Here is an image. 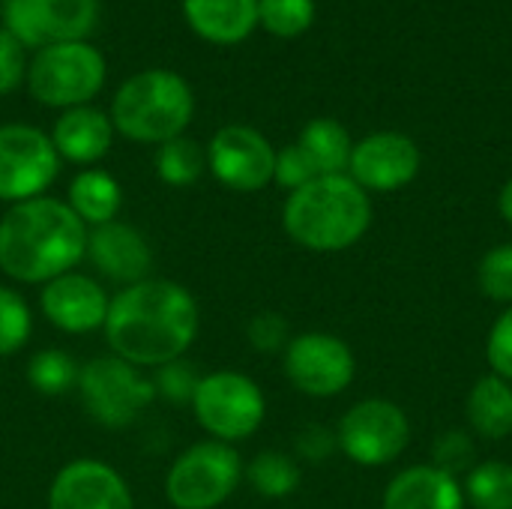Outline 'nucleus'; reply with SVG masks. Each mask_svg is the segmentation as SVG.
Returning a JSON list of instances; mask_svg holds the SVG:
<instances>
[{"mask_svg": "<svg viewBox=\"0 0 512 509\" xmlns=\"http://www.w3.org/2000/svg\"><path fill=\"white\" fill-rule=\"evenodd\" d=\"M105 339L114 357L132 366H165L186 354L198 333L195 297L168 279L126 285L105 315Z\"/></svg>", "mask_w": 512, "mask_h": 509, "instance_id": "obj_1", "label": "nucleus"}, {"mask_svg": "<svg viewBox=\"0 0 512 509\" xmlns=\"http://www.w3.org/2000/svg\"><path fill=\"white\" fill-rule=\"evenodd\" d=\"M87 255V225L66 201L30 198L0 219V270L27 285H45Z\"/></svg>", "mask_w": 512, "mask_h": 509, "instance_id": "obj_2", "label": "nucleus"}, {"mask_svg": "<svg viewBox=\"0 0 512 509\" xmlns=\"http://www.w3.org/2000/svg\"><path fill=\"white\" fill-rule=\"evenodd\" d=\"M282 225L303 249L342 252L369 231L372 204L366 189L348 174H327L291 192L282 210Z\"/></svg>", "mask_w": 512, "mask_h": 509, "instance_id": "obj_3", "label": "nucleus"}, {"mask_svg": "<svg viewBox=\"0 0 512 509\" xmlns=\"http://www.w3.org/2000/svg\"><path fill=\"white\" fill-rule=\"evenodd\" d=\"M195 114L192 87L168 69H147L120 84L111 102V123L120 135L141 144L180 138Z\"/></svg>", "mask_w": 512, "mask_h": 509, "instance_id": "obj_4", "label": "nucleus"}, {"mask_svg": "<svg viewBox=\"0 0 512 509\" xmlns=\"http://www.w3.org/2000/svg\"><path fill=\"white\" fill-rule=\"evenodd\" d=\"M105 84V57L87 42H54L39 48L27 66L33 99L51 108L87 105Z\"/></svg>", "mask_w": 512, "mask_h": 509, "instance_id": "obj_5", "label": "nucleus"}, {"mask_svg": "<svg viewBox=\"0 0 512 509\" xmlns=\"http://www.w3.org/2000/svg\"><path fill=\"white\" fill-rule=\"evenodd\" d=\"M240 477L243 465L237 450L222 441H204L174 459L165 477V495L174 509H216L234 495Z\"/></svg>", "mask_w": 512, "mask_h": 509, "instance_id": "obj_6", "label": "nucleus"}, {"mask_svg": "<svg viewBox=\"0 0 512 509\" xmlns=\"http://www.w3.org/2000/svg\"><path fill=\"white\" fill-rule=\"evenodd\" d=\"M75 387L81 393L84 411L108 429L135 423L144 414V408H150V402L156 399L153 381H147L138 372V366L120 357L90 360L84 369H78Z\"/></svg>", "mask_w": 512, "mask_h": 509, "instance_id": "obj_7", "label": "nucleus"}, {"mask_svg": "<svg viewBox=\"0 0 512 509\" xmlns=\"http://www.w3.org/2000/svg\"><path fill=\"white\" fill-rule=\"evenodd\" d=\"M192 411L198 423L213 435V441L234 444L258 432L267 405L252 378L240 372H216L198 381Z\"/></svg>", "mask_w": 512, "mask_h": 509, "instance_id": "obj_8", "label": "nucleus"}, {"mask_svg": "<svg viewBox=\"0 0 512 509\" xmlns=\"http://www.w3.org/2000/svg\"><path fill=\"white\" fill-rule=\"evenodd\" d=\"M60 156L51 138L24 123L0 126V201L39 198L57 177Z\"/></svg>", "mask_w": 512, "mask_h": 509, "instance_id": "obj_9", "label": "nucleus"}, {"mask_svg": "<svg viewBox=\"0 0 512 509\" xmlns=\"http://www.w3.org/2000/svg\"><path fill=\"white\" fill-rule=\"evenodd\" d=\"M336 441L351 462L381 468L408 447L411 423L399 405L387 399H366L342 417Z\"/></svg>", "mask_w": 512, "mask_h": 509, "instance_id": "obj_10", "label": "nucleus"}, {"mask_svg": "<svg viewBox=\"0 0 512 509\" xmlns=\"http://www.w3.org/2000/svg\"><path fill=\"white\" fill-rule=\"evenodd\" d=\"M3 27L24 48L81 42L99 15L96 0H0Z\"/></svg>", "mask_w": 512, "mask_h": 509, "instance_id": "obj_11", "label": "nucleus"}, {"mask_svg": "<svg viewBox=\"0 0 512 509\" xmlns=\"http://www.w3.org/2000/svg\"><path fill=\"white\" fill-rule=\"evenodd\" d=\"M354 366L351 348L330 333H303L285 348L288 381L315 399L339 396L354 381Z\"/></svg>", "mask_w": 512, "mask_h": 509, "instance_id": "obj_12", "label": "nucleus"}, {"mask_svg": "<svg viewBox=\"0 0 512 509\" xmlns=\"http://www.w3.org/2000/svg\"><path fill=\"white\" fill-rule=\"evenodd\" d=\"M207 165L222 186L234 192H258L273 180L276 150L258 129L234 123L213 135Z\"/></svg>", "mask_w": 512, "mask_h": 509, "instance_id": "obj_13", "label": "nucleus"}, {"mask_svg": "<svg viewBox=\"0 0 512 509\" xmlns=\"http://www.w3.org/2000/svg\"><path fill=\"white\" fill-rule=\"evenodd\" d=\"M351 180L363 189L393 192L408 186L420 171V147L402 132H375L354 144Z\"/></svg>", "mask_w": 512, "mask_h": 509, "instance_id": "obj_14", "label": "nucleus"}, {"mask_svg": "<svg viewBox=\"0 0 512 509\" xmlns=\"http://www.w3.org/2000/svg\"><path fill=\"white\" fill-rule=\"evenodd\" d=\"M126 480L105 462L75 459L51 483L48 509H132Z\"/></svg>", "mask_w": 512, "mask_h": 509, "instance_id": "obj_15", "label": "nucleus"}, {"mask_svg": "<svg viewBox=\"0 0 512 509\" xmlns=\"http://www.w3.org/2000/svg\"><path fill=\"white\" fill-rule=\"evenodd\" d=\"M108 297L102 285L81 273H63L51 282H45L39 294L42 315L66 330V333H90L105 324L108 315Z\"/></svg>", "mask_w": 512, "mask_h": 509, "instance_id": "obj_16", "label": "nucleus"}, {"mask_svg": "<svg viewBox=\"0 0 512 509\" xmlns=\"http://www.w3.org/2000/svg\"><path fill=\"white\" fill-rule=\"evenodd\" d=\"M87 258L102 276L120 285L144 282L153 264V252L141 231L126 222H105L87 231Z\"/></svg>", "mask_w": 512, "mask_h": 509, "instance_id": "obj_17", "label": "nucleus"}, {"mask_svg": "<svg viewBox=\"0 0 512 509\" xmlns=\"http://www.w3.org/2000/svg\"><path fill=\"white\" fill-rule=\"evenodd\" d=\"M111 141H114L111 117L90 105L63 111L51 132V144H54L57 156L78 162V165H90V162L102 159L111 150Z\"/></svg>", "mask_w": 512, "mask_h": 509, "instance_id": "obj_18", "label": "nucleus"}, {"mask_svg": "<svg viewBox=\"0 0 512 509\" xmlns=\"http://www.w3.org/2000/svg\"><path fill=\"white\" fill-rule=\"evenodd\" d=\"M384 509H465V492L444 468H408L384 492Z\"/></svg>", "mask_w": 512, "mask_h": 509, "instance_id": "obj_19", "label": "nucleus"}, {"mask_svg": "<svg viewBox=\"0 0 512 509\" xmlns=\"http://www.w3.org/2000/svg\"><path fill=\"white\" fill-rule=\"evenodd\" d=\"M183 15L201 39L237 45L258 24V0H183Z\"/></svg>", "mask_w": 512, "mask_h": 509, "instance_id": "obj_20", "label": "nucleus"}, {"mask_svg": "<svg viewBox=\"0 0 512 509\" xmlns=\"http://www.w3.org/2000/svg\"><path fill=\"white\" fill-rule=\"evenodd\" d=\"M75 216L84 225H105L114 222L120 204H123V192L120 183L108 174V171H81L72 183H69V201H66Z\"/></svg>", "mask_w": 512, "mask_h": 509, "instance_id": "obj_21", "label": "nucleus"}, {"mask_svg": "<svg viewBox=\"0 0 512 509\" xmlns=\"http://www.w3.org/2000/svg\"><path fill=\"white\" fill-rule=\"evenodd\" d=\"M471 426L492 441L512 435V387L498 375H486L474 384L468 396Z\"/></svg>", "mask_w": 512, "mask_h": 509, "instance_id": "obj_22", "label": "nucleus"}, {"mask_svg": "<svg viewBox=\"0 0 512 509\" xmlns=\"http://www.w3.org/2000/svg\"><path fill=\"white\" fill-rule=\"evenodd\" d=\"M306 156L312 159L318 177H327V174H342L348 165H351V153H354V144H351V135L348 129L339 123V120H330V117H318L312 123H306V129L300 132V141H297Z\"/></svg>", "mask_w": 512, "mask_h": 509, "instance_id": "obj_23", "label": "nucleus"}, {"mask_svg": "<svg viewBox=\"0 0 512 509\" xmlns=\"http://www.w3.org/2000/svg\"><path fill=\"white\" fill-rule=\"evenodd\" d=\"M204 165H207V153L192 138L180 135V138H171V141L159 144L156 174L168 186H189V183H195L204 174Z\"/></svg>", "mask_w": 512, "mask_h": 509, "instance_id": "obj_24", "label": "nucleus"}, {"mask_svg": "<svg viewBox=\"0 0 512 509\" xmlns=\"http://www.w3.org/2000/svg\"><path fill=\"white\" fill-rule=\"evenodd\" d=\"M27 381L42 396H63L78 384V366L66 351L48 348V351H39L30 357Z\"/></svg>", "mask_w": 512, "mask_h": 509, "instance_id": "obj_25", "label": "nucleus"}, {"mask_svg": "<svg viewBox=\"0 0 512 509\" xmlns=\"http://www.w3.org/2000/svg\"><path fill=\"white\" fill-rule=\"evenodd\" d=\"M252 489L264 498H285L300 486V468L285 453H261L246 471Z\"/></svg>", "mask_w": 512, "mask_h": 509, "instance_id": "obj_26", "label": "nucleus"}, {"mask_svg": "<svg viewBox=\"0 0 512 509\" xmlns=\"http://www.w3.org/2000/svg\"><path fill=\"white\" fill-rule=\"evenodd\" d=\"M468 501L474 509H512V465H477L468 474Z\"/></svg>", "mask_w": 512, "mask_h": 509, "instance_id": "obj_27", "label": "nucleus"}, {"mask_svg": "<svg viewBox=\"0 0 512 509\" xmlns=\"http://www.w3.org/2000/svg\"><path fill=\"white\" fill-rule=\"evenodd\" d=\"M315 21V0H258V24L273 36L294 39Z\"/></svg>", "mask_w": 512, "mask_h": 509, "instance_id": "obj_28", "label": "nucleus"}, {"mask_svg": "<svg viewBox=\"0 0 512 509\" xmlns=\"http://www.w3.org/2000/svg\"><path fill=\"white\" fill-rule=\"evenodd\" d=\"M30 327L33 318L24 297L0 285V357H9L24 348V342L30 339Z\"/></svg>", "mask_w": 512, "mask_h": 509, "instance_id": "obj_29", "label": "nucleus"}, {"mask_svg": "<svg viewBox=\"0 0 512 509\" xmlns=\"http://www.w3.org/2000/svg\"><path fill=\"white\" fill-rule=\"evenodd\" d=\"M480 288L486 297L512 303V243L498 246L480 261Z\"/></svg>", "mask_w": 512, "mask_h": 509, "instance_id": "obj_30", "label": "nucleus"}, {"mask_svg": "<svg viewBox=\"0 0 512 509\" xmlns=\"http://www.w3.org/2000/svg\"><path fill=\"white\" fill-rule=\"evenodd\" d=\"M198 381H201L198 372L180 357V360H174V363L159 366L156 381H153V390H156V396H165V399H171V402H192Z\"/></svg>", "mask_w": 512, "mask_h": 509, "instance_id": "obj_31", "label": "nucleus"}, {"mask_svg": "<svg viewBox=\"0 0 512 509\" xmlns=\"http://www.w3.org/2000/svg\"><path fill=\"white\" fill-rule=\"evenodd\" d=\"M315 177H318V171H315L312 159L306 156V150H303L300 144H291V147H285V150L276 153L273 180H276L279 186L297 192V189H303L306 183H312Z\"/></svg>", "mask_w": 512, "mask_h": 509, "instance_id": "obj_32", "label": "nucleus"}, {"mask_svg": "<svg viewBox=\"0 0 512 509\" xmlns=\"http://www.w3.org/2000/svg\"><path fill=\"white\" fill-rule=\"evenodd\" d=\"M486 357H489L492 369L498 372V378H504V381L512 384V309H507L495 321V327L489 333Z\"/></svg>", "mask_w": 512, "mask_h": 509, "instance_id": "obj_33", "label": "nucleus"}, {"mask_svg": "<svg viewBox=\"0 0 512 509\" xmlns=\"http://www.w3.org/2000/svg\"><path fill=\"white\" fill-rule=\"evenodd\" d=\"M24 78V45L0 27V96L12 93Z\"/></svg>", "mask_w": 512, "mask_h": 509, "instance_id": "obj_34", "label": "nucleus"}, {"mask_svg": "<svg viewBox=\"0 0 512 509\" xmlns=\"http://www.w3.org/2000/svg\"><path fill=\"white\" fill-rule=\"evenodd\" d=\"M249 342L258 351H279L288 342V321L276 312H261L249 324Z\"/></svg>", "mask_w": 512, "mask_h": 509, "instance_id": "obj_35", "label": "nucleus"}, {"mask_svg": "<svg viewBox=\"0 0 512 509\" xmlns=\"http://www.w3.org/2000/svg\"><path fill=\"white\" fill-rule=\"evenodd\" d=\"M300 453L303 456H309V459H324L330 450H333V438H330V432L327 429H321V426H309L303 435H300Z\"/></svg>", "mask_w": 512, "mask_h": 509, "instance_id": "obj_36", "label": "nucleus"}, {"mask_svg": "<svg viewBox=\"0 0 512 509\" xmlns=\"http://www.w3.org/2000/svg\"><path fill=\"white\" fill-rule=\"evenodd\" d=\"M498 207H501V216L512 225V177L507 180V186L501 189V198H498Z\"/></svg>", "mask_w": 512, "mask_h": 509, "instance_id": "obj_37", "label": "nucleus"}]
</instances>
